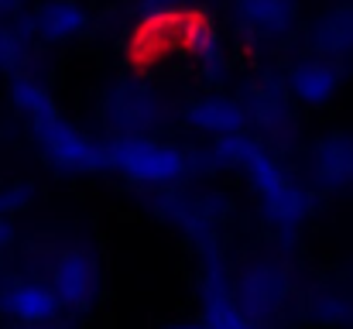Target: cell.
<instances>
[{"mask_svg": "<svg viewBox=\"0 0 353 329\" xmlns=\"http://www.w3.org/2000/svg\"><path fill=\"white\" fill-rule=\"evenodd\" d=\"M216 48V21L206 7L175 3L144 14L127 34V66L144 76L172 55L210 59Z\"/></svg>", "mask_w": 353, "mask_h": 329, "instance_id": "1", "label": "cell"}, {"mask_svg": "<svg viewBox=\"0 0 353 329\" xmlns=\"http://www.w3.org/2000/svg\"><path fill=\"white\" fill-rule=\"evenodd\" d=\"M10 97L17 110L24 113V120L31 123V130L38 134L41 148L48 151V158L62 168H100L107 165V154L103 148L90 144V137H83L62 113L55 107V100L45 93L41 83L34 79H14L10 86Z\"/></svg>", "mask_w": 353, "mask_h": 329, "instance_id": "2", "label": "cell"}, {"mask_svg": "<svg viewBox=\"0 0 353 329\" xmlns=\"http://www.w3.org/2000/svg\"><path fill=\"white\" fill-rule=\"evenodd\" d=\"M216 154L240 165L250 175V182H257V189H261V196H264V203H268V210L274 217L285 219V223H299V217H302V196L281 175V168L274 165V158L261 144L247 141L243 134H234V137L216 141Z\"/></svg>", "mask_w": 353, "mask_h": 329, "instance_id": "3", "label": "cell"}, {"mask_svg": "<svg viewBox=\"0 0 353 329\" xmlns=\"http://www.w3.org/2000/svg\"><path fill=\"white\" fill-rule=\"evenodd\" d=\"M107 165L120 168L127 179L144 186H172L189 172V158L161 141L151 137H117L103 148Z\"/></svg>", "mask_w": 353, "mask_h": 329, "instance_id": "4", "label": "cell"}, {"mask_svg": "<svg viewBox=\"0 0 353 329\" xmlns=\"http://www.w3.org/2000/svg\"><path fill=\"white\" fill-rule=\"evenodd\" d=\"M90 24V14L83 10L79 0H48L34 10L31 17V28L38 38L52 41V45H62V41H72L76 34H83Z\"/></svg>", "mask_w": 353, "mask_h": 329, "instance_id": "5", "label": "cell"}, {"mask_svg": "<svg viewBox=\"0 0 353 329\" xmlns=\"http://www.w3.org/2000/svg\"><path fill=\"white\" fill-rule=\"evenodd\" d=\"M185 120L203 130V134H213L216 141L223 137H234L243 127V107L236 100H227V97H203V100H192L185 107Z\"/></svg>", "mask_w": 353, "mask_h": 329, "instance_id": "6", "label": "cell"}, {"mask_svg": "<svg viewBox=\"0 0 353 329\" xmlns=\"http://www.w3.org/2000/svg\"><path fill=\"white\" fill-rule=\"evenodd\" d=\"M288 86H292V93H295L302 103L319 107V103H326V100L340 90V72H336V66L326 62V59H305V62H299V66L292 69Z\"/></svg>", "mask_w": 353, "mask_h": 329, "instance_id": "7", "label": "cell"}, {"mask_svg": "<svg viewBox=\"0 0 353 329\" xmlns=\"http://www.w3.org/2000/svg\"><path fill=\"white\" fill-rule=\"evenodd\" d=\"M0 309L10 312L17 323L34 329V326H45L59 312V295L48 292V288H38V285H14L0 299Z\"/></svg>", "mask_w": 353, "mask_h": 329, "instance_id": "8", "label": "cell"}, {"mask_svg": "<svg viewBox=\"0 0 353 329\" xmlns=\"http://www.w3.org/2000/svg\"><path fill=\"white\" fill-rule=\"evenodd\" d=\"M236 14L250 31L278 38L295 24V0H236Z\"/></svg>", "mask_w": 353, "mask_h": 329, "instance_id": "9", "label": "cell"}, {"mask_svg": "<svg viewBox=\"0 0 353 329\" xmlns=\"http://www.w3.org/2000/svg\"><path fill=\"white\" fill-rule=\"evenodd\" d=\"M316 172L330 186L353 182V134H330L316 148Z\"/></svg>", "mask_w": 353, "mask_h": 329, "instance_id": "10", "label": "cell"}, {"mask_svg": "<svg viewBox=\"0 0 353 329\" xmlns=\"http://www.w3.org/2000/svg\"><path fill=\"white\" fill-rule=\"evenodd\" d=\"M55 295L65 299L69 306H83L93 295V271L83 254H69L55 268Z\"/></svg>", "mask_w": 353, "mask_h": 329, "instance_id": "11", "label": "cell"}, {"mask_svg": "<svg viewBox=\"0 0 353 329\" xmlns=\"http://www.w3.org/2000/svg\"><path fill=\"white\" fill-rule=\"evenodd\" d=\"M316 45L323 55H350L353 52V7H336L316 24Z\"/></svg>", "mask_w": 353, "mask_h": 329, "instance_id": "12", "label": "cell"}, {"mask_svg": "<svg viewBox=\"0 0 353 329\" xmlns=\"http://www.w3.org/2000/svg\"><path fill=\"white\" fill-rule=\"evenodd\" d=\"M21 59H24V45H21L17 31L0 24V69H14Z\"/></svg>", "mask_w": 353, "mask_h": 329, "instance_id": "13", "label": "cell"}, {"mask_svg": "<svg viewBox=\"0 0 353 329\" xmlns=\"http://www.w3.org/2000/svg\"><path fill=\"white\" fill-rule=\"evenodd\" d=\"M175 329H213V326L206 323V326H175Z\"/></svg>", "mask_w": 353, "mask_h": 329, "instance_id": "14", "label": "cell"}, {"mask_svg": "<svg viewBox=\"0 0 353 329\" xmlns=\"http://www.w3.org/2000/svg\"><path fill=\"white\" fill-rule=\"evenodd\" d=\"M0 237H3V226H0Z\"/></svg>", "mask_w": 353, "mask_h": 329, "instance_id": "15", "label": "cell"}, {"mask_svg": "<svg viewBox=\"0 0 353 329\" xmlns=\"http://www.w3.org/2000/svg\"><path fill=\"white\" fill-rule=\"evenodd\" d=\"M34 329H45V326H34Z\"/></svg>", "mask_w": 353, "mask_h": 329, "instance_id": "16", "label": "cell"}]
</instances>
